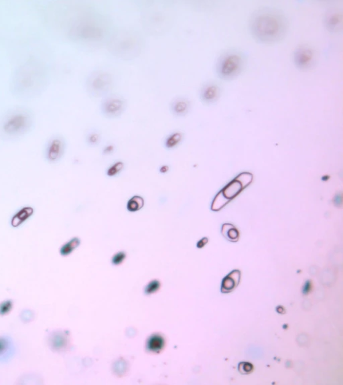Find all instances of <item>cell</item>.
Returning <instances> with one entry per match:
<instances>
[{
    "mask_svg": "<svg viewBox=\"0 0 343 385\" xmlns=\"http://www.w3.org/2000/svg\"><path fill=\"white\" fill-rule=\"evenodd\" d=\"M115 147L113 145H108L104 148V153L106 155L111 154L114 151Z\"/></svg>",
    "mask_w": 343,
    "mask_h": 385,
    "instance_id": "484cf974",
    "label": "cell"
},
{
    "mask_svg": "<svg viewBox=\"0 0 343 385\" xmlns=\"http://www.w3.org/2000/svg\"><path fill=\"white\" fill-rule=\"evenodd\" d=\"M183 140V134L181 132L175 131L168 135L164 142V146L169 150L174 149L177 147Z\"/></svg>",
    "mask_w": 343,
    "mask_h": 385,
    "instance_id": "2e32d148",
    "label": "cell"
},
{
    "mask_svg": "<svg viewBox=\"0 0 343 385\" xmlns=\"http://www.w3.org/2000/svg\"><path fill=\"white\" fill-rule=\"evenodd\" d=\"M229 201L226 197L224 196L223 192H221L214 198V202H213L212 209L214 211H218L221 209Z\"/></svg>",
    "mask_w": 343,
    "mask_h": 385,
    "instance_id": "ffe728a7",
    "label": "cell"
},
{
    "mask_svg": "<svg viewBox=\"0 0 343 385\" xmlns=\"http://www.w3.org/2000/svg\"><path fill=\"white\" fill-rule=\"evenodd\" d=\"M65 143L60 137H55L47 144L45 157L51 163H55L61 160L64 153Z\"/></svg>",
    "mask_w": 343,
    "mask_h": 385,
    "instance_id": "52a82bcc",
    "label": "cell"
},
{
    "mask_svg": "<svg viewBox=\"0 0 343 385\" xmlns=\"http://www.w3.org/2000/svg\"><path fill=\"white\" fill-rule=\"evenodd\" d=\"M87 86L94 95H100L107 92L111 84V77L105 73H94L88 78Z\"/></svg>",
    "mask_w": 343,
    "mask_h": 385,
    "instance_id": "8992f818",
    "label": "cell"
},
{
    "mask_svg": "<svg viewBox=\"0 0 343 385\" xmlns=\"http://www.w3.org/2000/svg\"><path fill=\"white\" fill-rule=\"evenodd\" d=\"M220 95V88L214 83H209L202 88L200 97L206 104H211L217 100Z\"/></svg>",
    "mask_w": 343,
    "mask_h": 385,
    "instance_id": "30bf717a",
    "label": "cell"
},
{
    "mask_svg": "<svg viewBox=\"0 0 343 385\" xmlns=\"http://www.w3.org/2000/svg\"><path fill=\"white\" fill-rule=\"evenodd\" d=\"M238 369L240 373L243 375H249L254 371V366L250 363L242 362L239 363Z\"/></svg>",
    "mask_w": 343,
    "mask_h": 385,
    "instance_id": "44dd1931",
    "label": "cell"
},
{
    "mask_svg": "<svg viewBox=\"0 0 343 385\" xmlns=\"http://www.w3.org/2000/svg\"><path fill=\"white\" fill-rule=\"evenodd\" d=\"M315 52L308 45H301L294 52V64L299 69H310L315 64Z\"/></svg>",
    "mask_w": 343,
    "mask_h": 385,
    "instance_id": "277c9868",
    "label": "cell"
},
{
    "mask_svg": "<svg viewBox=\"0 0 343 385\" xmlns=\"http://www.w3.org/2000/svg\"><path fill=\"white\" fill-rule=\"evenodd\" d=\"M190 103L185 98L175 99L171 104L172 112L176 116H183L190 109Z\"/></svg>",
    "mask_w": 343,
    "mask_h": 385,
    "instance_id": "7c38bea8",
    "label": "cell"
},
{
    "mask_svg": "<svg viewBox=\"0 0 343 385\" xmlns=\"http://www.w3.org/2000/svg\"><path fill=\"white\" fill-rule=\"evenodd\" d=\"M80 240L78 238L75 237L70 239L67 243H65L62 246L60 249V254L63 256H67L71 254L76 248L80 245Z\"/></svg>",
    "mask_w": 343,
    "mask_h": 385,
    "instance_id": "e0dca14e",
    "label": "cell"
},
{
    "mask_svg": "<svg viewBox=\"0 0 343 385\" xmlns=\"http://www.w3.org/2000/svg\"><path fill=\"white\" fill-rule=\"evenodd\" d=\"M12 341L7 337H0V361H5L14 354Z\"/></svg>",
    "mask_w": 343,
    "mask_h": 385,
    "instance_id": "4fadbf2b",
    "label": "cell"
},
{
    "mask_svg": "<svg viewBox=\"0 0 343 385\" xmlns=\"http://www.w3.org/2000/svg\"><path fill=\"white\" fill-rule=\"evenodd\" d=\"M243 189V186L241 182L236 179L234 182L229 184L225 189L222 191L224 196L226 197L227 199L230 200L234 198L236 194H239L241 190Z\"/></svg>",
    "mask_w": 343,
    "mask_h": 385,
    "instance_id": "5bb4252c",
    "label": "cell"
},
{
    "mask_svg": "<svg viewBox=\"0 0 343 385\" xmlns=\"http://www.w3.org/2000/svg\"><path fill=\"white\" fill-rule=\"evenodd\" d=\"M124 168V163L122 161L115 162L112 164L107 171V176L109 177H115L117 176L119 173L122 172Z\"/></svg>",
    "mask_w": 343,
    "mask_h": 385,
    "instance_id": "d6986e66",
    "label": "cell"
},
{
    "mask_svg": "<svg viewBox=\"0 0 343 385\" xmlns=\"http://www.w3.org/2000/svg\"><path fill=\"white\" fill-rule=\"evenodd\" d=\"M12 302L10 301H5V302L1 303V305H0V314L4 315V314H6L7 313L10 312V310L12 309Z\"/></svg>",
    "mask_w": 343,
    "mask_h": 385,
    "instance_id": "cb8c5ba5",
    "label": "cell"
},
{
    "mask_svg": "<svg viewBox=\"0 0 343 385\" xmlns=\"http://www.w3.org/2000/svg\"><path fill=\"white\" fill-rule=\"evenodd\" d=\"M125 258L126 254H124V253H118V254H117L114 257H113V263L115 264V265H118V264L122 263L123 261L125 259Z\"/></svg>",
    "mask_w": 343,
    "mask_h": 385,
    "instance_id": "d4e9b609",
    "label": "cell"
},
{
    "mask_svg": "<svg viewBox=\"0 0 343 385\" xmlns=\"http://www.w3.org/2000/svg\"><path fill=\"white\" fill-rule=\"evenodd\" d=\"M159 171L161 173H167L169 171V166L167 165L162 166L159 169Z\"/></svg>",
    "mask_w": 343,
    "mask_h": 385,
    "instance_id": "4316f807",
    "label": "cell"
},
{
    "mask_svg": "<svg viewBox=\"0 0 343 385\" xmlns=\"http://www.w3.org/2000/svg\"><path fill=\"white\" fill-rule=\"evenodd\" d=\"M244 66V59L241 54L236 52H227L218 60L216 71L221 79H234L243 69Z\"/></svg>",
    "mask_w": 343,
    "mask_h": 385,
    "instance_id": "3957f363",
    "label": "cell"
},
{
    "mask_svg": "<svg viewBox=\"0 0 343 385\" xmlns=\"http://www.w3.org/2000/svg\"><path fill=\"white\" fill-rule=\"evenodd\" d=\"M253 37L264 43H277L286 36L288 21L280 11L263 8L256 11L250 21Z\"/></svg>",
    "mask_w": 343,
    "mask_h": 385,
    "instance_id": "6da1fadb",
    "label": "cell"
},
{
    "mask_svg": "<svg viewBox=\"0 0 343 385\" xmlns=\"http://www.w3.org/2000/svg\"><path fill=\"white\" fill-rule=\"evenodd\" d=\"M342 23L343 16L339 11H330L325 17V26L330 32H339L342 28Z\"/></svg>",
    "mask_w": 343,
    "mask_h": 385,
    "instance_id": "ba28073f",
    "label": "cell"
},
{
    "mask_svg": "<svg viewBox=\"0 0 343 385\" xmlns=\"http://www.w3.org/2000/svg\"><path fill=\"white\" fill-rule=\"evenodd\" d=\"M32 125V119L26 112L17 111L11 113L3 119L1 129L9 136H19L26 133Z\"/></svg>",
    "mask_w": 343,
    "mask_h": 385,
    "instance_id": "7a4b0ae2",
    "label": "cell"
},
{
    "mask_svg": "<svg viewBox=\"0 0 343 385\" xmlns=\"http://www.w3.org/2000/svg\"><path fill=\"white\" fill-rule=\"evenodd\" d=\"M236 179H237V180L241 182L243 188H245V186L248 185V184L252 182V176L250 173H242V174L240 175V176H238Z\"/></svg>",
    "mask_w": 343,
    "mask_h": 385,
    "instance_id": "603a6c76",
    "label": "cell"
},
{
    "mask_svg": "<svg viewBox=\"0 0 343 385\" xmlns=\"http://www.w3.org/2000/svg\"><path fill=\"white\" fill-rule=\"evenodd\" d=\"M144 199L143 197L135 195L129 198L126 204V209L130 213H136L144 207Z\"/></svg>",
    "mask_w": 343,
    "mask_h": 385,
    "instance_id": "9a60e30c",
    "label": "cell"
},
{
    "mask_svg": "<svg viewBox=\"0 0 343 385\" xmlns=\"http://www.w3.org/2000/svg\"><path fill=\"white\" fill-rule=\"evenodd\" d=\"M34 210L30 207H25L20 209L14 214L11 219V225L13 227H19L27 221L34 214Z\"/></svg>",
    "mask_w": 343,
    "mask_h": 385,
    "instance_id": "8fae6325",
    "label": "cell"
},
{
    "mask_svg": "<svg viewBox=\"0 0 343 385\" xmlns=\"http://www.w3.org/2000/svg\"><path fill=\"white\" fill-rule=\"evenodd\" d=\"M100 135L97 132H91L86 137V142L91 146H97L100 142Z\"/></svg>",
    "mask_w": 343,
    "mask_h": 385,
    "instance_id": "7402d4cb",
    "label": "cell"
},
{
    "mask_svg": "<svg viewBox=\"0 0 343 385\" xmlns=\"http://www.w3.org/2000/svg\"><path fill=\"white\" fill-rule=\"evenodd\" d=\"M101 108L105 116L114 118L124 112L126 108V101L122 97L109 96L102 101Z\"/></svg>",
    "mask_w": 343,
    "mask_h": 385,
    "instance_id": "5b68a950",
    "label": "cell"
},
{
    "mask_svg": "<svg viewBox=\"0 0 343 385\" xmlns=\"http://www.w3.org/2000/svg\"><path fill=\"white\" fill-rule=\"evenodd\" d=\"M223 235L231 241H237L239 238V233L233 226L225 225L222 231Z\"/></svg>",
    "mask_w": 343,
    "mask_h": 385,
    "instance_id": "ac0fdd59",
    "label": "cell"
},
{
    "mask_svg": "<svg viewBox=\"0 0 343 385\" xmlns=\"http://www.w3.org/2000/svg\"><path fill=\"white\" fill-rule=\"evenodd\" d=\"M241 279V272L239 270H234L227 275L223 279L221 285V292L223 294L232 292L239 285Z\"/></svg>",
    "mask_w": 343,
    "mask_h": 385,
    "instance_id": "9c48e42d",
    "label": "cell"
}]
</instances>
